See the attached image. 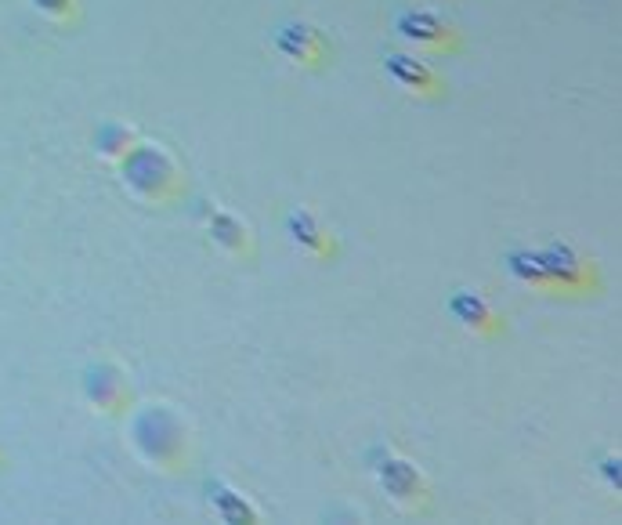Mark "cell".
Segmentation results:
<instances>
[{
	"mask_svg": "<svg viewBox=\"0 0 622 525\" xmlns=\"http://www.w3.org/2000/svg\"><path fill=\"white\" fill-rule=\"evenodd\" d=\"M134 442L142 449L145 457L163 464V468H174L181 457H185V431H181V420L174 413L152 406V410L138 413L134 420Z\"/></svg>",
	"mask_w": 622,
	"mask_h": 525,
	"instance_id": "cell-1",
	"label": "cell"
},
{
	"mask_svg": "<svg viewBox=\"0 0 622 525\" xmlns=\"http://www.w3.org/2000/svg\"><path fill=\"white\" fill-rule=\"evenodd\" d=\"M123 174H127V182L142 192V196H149V200H163V196H170V192L178 189V167L170 163L167 153L149 149V145H142V149H134V153L127 156Z\"/></svg>",
	"mask_w": 622,
	"mask_h": 525,
	"instance_id": "cell-2",
	"label": "cell"
},
{
	"mask_svg": "<svg viewBox=\"0 0 622 525\" xmlns=\"http://www.w3.org/2000/svg\"><path fill=\"white\" fill-rule=\"evenodd\" d=\"M275 48L293 62H304V66H319L322 58L330 55V44L322 40V33L311 22H283L275 29Z\"/></svg>",
	"mask_w": 622,
	"mask_h": 525,
	"instance_id": "cell-3",
	"label": "cell"
},
{
	"mask_svg": "<svg viewBox=\"0 0 622 525\" xmlns=\"http://www.w3.org/2000/svg\"><path fill=\"white\" fill-rule=\"evenodd\" d=\"M539 261H543V268H547V279L554 290H583L586 279H590V268H586V261L575 254L568 243H550V247L536 250Z\"/></svg>",
	"mask_w": 622,
	"mask_h": 525,
	"instance_id": "cell-4",
	"label": "cell"
},
{
	"mask_svg": "<svg viewBox=\"0 0 622 525\" xmlns=\"http://www.w3.org/2000/svg\"><path fill=\"white\" fill-rule=\"evenodd\" d=\"M384 69L387 77L395 80L398 87H406V91H416V95H438L442 91V80L434 77L431 69L413 55H402V51H391L384 55Z\"/></svg>",
	"mask_w": 622,
	"mask_h": 525,
	"instance_id": "cell-5",
	"label": "cell"
},
{
	"mask_svg": "<svg viewBox=\"0 0 622 525\" xmlns=\"http://www.w3.org/2000/svg\"><path fill=\"white\" fill-rule=\"evenodd\" d=\"M373 468H377L380 486H384L395 500H402V504H413V500H420V493H424V482H420V475H416V468L409 464V460L384 453V457H380V464H373Z\"/></svg>",
	"mask_w": 622,
	"mask_h": 525,
	"instance_id": "cell-6",
	"label": "cell"
},
{
	"mask_svg": "<svg viewBox=\"0 0 622 525\" xmlns=\"http://www.w3.org/2000/svg\"><path fill=\"white\" fill-rule=\"evenodd\" d=\"M395 29H398V37L413 40V44H427V48H445L449 37H453L449 22L438 19L434 11H402Z\"/></svg>",
	"mask_w": 622,
	"mask_h": 525,
	"instance_id": "cell-7",
	"label": "cell"
},
{
	"mask_svg": "<svg viewBox=\"0 0 622 525\" xmlns=\"http://www.w3.org/2000/svg\"><path fill=\"white\" fill-rule=\"evenodd\" d=\"M449 312H453V319H460L463 326H474V330H492V319L496 315L489 312V305L481 301L478 294H471V290H460V294H453V301H449Z\"/></svg>",
	"mask_w": 622,
	"mask_h": 525,
	"instance_id": "cell-8",
	"label": "cell"
},
{
	"mask_svg": "<svg viewBox=\"0 0 622 525\" xmlns=\"http://www.w3.org/2000/svg\"><path fill=\"white\" fill-rule=\"evenodd\" d=\"M207 493H210V500H214L217 515L225 518V522H257V511L239 497L236 489L221 486V482H210Z\"/></svg>",
	"mask_w": 622,
	"mask_h": 525,
	"instance_id": "cell-9",
	"label": "cell"
},
{
	"mask_svg": "<svg viewBox=\"0 0 622 525\" xmlns=\"http://www.w3.org/2000/svg\"><path fill=\"white\" fill-rule=\"evenodd\" d=\"M507 268H510V276L521 279V283H532V287H539V290H554L547 279V268H543L536 250H510Z\"/></svg>",
	"mask_w": 622,
	"mask_h": 525,
	"instance_id": "cell-10",
	"label": "cell"
},
{
	"mask_svg": "<svg viewBox=\"0 0 622 525\" xmlns=\"http://www.w3.org/2000/svg\"><path fill=\"white\" fill-rule=\"evenodd\" d=\"M210 232H214L217 243H225L228 250H246V225L225 210H217L214 221H210Z\"/></svg>",
	"mask_w": 622,
	"mask_h": 525,
	"instance_id": "cell-11",
	"label": "cell"
},
{
	"mask_svg": "<svg viewBox=\"0 0 622 525\" xmlns=\"http://www.w3.org/2000/svg\"><path fill=\"white\" fill-rule=\"evenodd\" d=\"M290 236L301 243V247H311V250H326V236H322L319 221L311 218L308 210H293L290 214Z\"/></svg>",
	"mask_w": 622,
	"mask_h": 525,
	"instance_id": "cell-12",
	"label": "cell"
},
{
	"mask_svg": "<svg viewBox=\"0 0 622 525\" xmlns=\"http://www.w3.org/2000/svg\"><path fill=\"white\" fill-rule=\"evenodd\" d=\"M120 392H123V384H120V377H116V373H105V370L91 373V395H95L98 406L113 410L116 402H120Z\"/></svg>",
	"mask_w": 622,
	"mask_h": 525,
	"instance_id": "cell-13",
	"label": "cell"
},
{
	"mask_svg": "<svg viewBox=\"0 0 622 525\" xmlns=\"http://www.w3.org/2000/svg\"><path fill=\"white\" fill-rule=\"evenodd\" d=\"M37 8H44V11H51V15H66L69 8H73V0H33Z\"/></svg>",
	"mask_w": 622,
	"mask_h": 525,
	"instance_id": "cell-14",
	"label": "cell"
}]
</instances>
